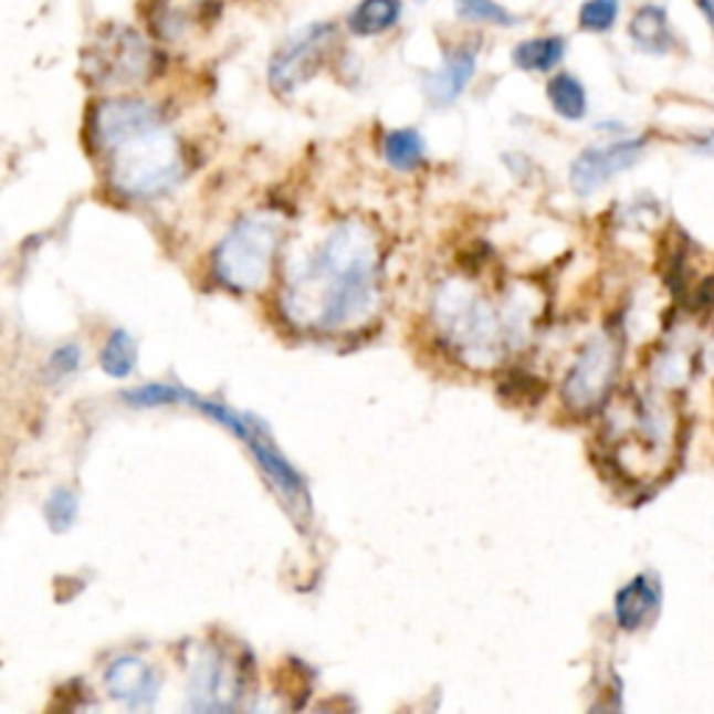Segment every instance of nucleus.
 I'll use <instances>...</instances> for the list:
<instances>
[{"instance_id": "obj_8", "label": "nucleus", "mask_w": 714, "mask_h": 714, "mask_svg": "<svg viewBox=\"0 0 714 714\" xmlns=\"http://www.w3.org/2000/svg\"><path fill=\"white\" fill-rule=\"evenodd\" d=\"M246 673L238 659L216 644L193 648L188 662V708L193 712H229L241 703Z\"/></svg>"}, {"instance_id": "obj_6", "label": "nucleus", "mask_w": 714, "mask_h": 714, "mask_svg": "<svg viewBox=\"0 0 714 714\" xmlns=\"http://www.w3.org/2000/svg\"><path fill=\"white\" fill-rule=\"evenodd\" d=\"M159 71V53L129 25H109L84 53V76L104 90L140 87Z\"/></svg>"}, {"instance_id": "obj_13", "label": "nucleus", "mask_w": 714, "mask_h": 714, "mask_svg": "<svg viewBox=\"0 0 714 714\" xmlns=\"http://www.w3.org/2000/svg\"><path fill=\"white\" fill-rule=\"evenodd\" d=\"M662 609V584L653 575H637L615 598V622L620 631L633 633L648 626Z\"/></svg>"}, {"instance_id": "obj_11", "label": "nucleus", "mask_w": 714, "mask_h": 714, "mask_svg": "<svg viewBox=\"0 0 714 714\" xmlns=\"http://www.w3.org/2000/svg\"><path fill=\"white\" fill-rule=\"evenodd\" d=\"M104 684L109 697L124 703L126 708H148L157 703L162 679H159L157 668H151L146 659L126 653V657H117L106 664Z\"/></svg>"}, {"instance_id": "obj_12", "label": "nucleus", "mask_w": 714, "mask_h": 714, "mask_svg": "<svg viewBox=\"0 0 714 714\" xmlns=\"http://www.w3.org/2000/svg\"><path fill=\"white\" fill-rule=\"evenodd\" d=\"M474 71H477V42H472V45L463 42V45L447 51L439 71H433L424 78V95H428L430 104L439 106V109L452 106L461 98L463 90L469 87Z\"/></svg>"}, {"instance_id": "obj_22", "label": "nucleus", "mask_w": 714, "mask_h": 714, "mask_svg": "<svg viewBox=\"0 0 714 714\" xmlns=\"http://www.w3.org/2000/svg\"><path fill=\"white\" fill-rule=\"evenodd\" d=\"M620 18V0H586L578 12V23L591 34H606Z\"/></svg>"}, {"instance_id": "obj_24", "label": "nucleus", "mask_w": 714, "mask_h": 714, "mask_svg": "<svg viewBox=\"0 0 714 714\" xmlns=\"http://www.w3.org/2000/svg\"><path fill=\"white\" fill-rule=\"evenodd\" d=\"M695 7L701 9V14L706 18V23L712 25L714 31V0H695Z\"/></svg>"}, {"instance_id": "obj_1", "label": "nucleus", "mask_w": 714, "mask_h": 714, "mask_svg": "<svg viewBox=\"0 0 714 714\" xmlns=\"http://www.w3.org/2000/svg\"><path fill=\"white\" fill-rule=\"evenodd\" d=\"M380 307V238L369 223L344 221L300 271L287 276L282 313L291 324L333 335L360 329Z\"/></svg>"}, {"instance_id": "obj_10", "label": "nucleus", "mask_w": 714, "mask_h": 714, "mask_svg": "<svg viewBox=\"0 0 714 714\" xmlns=\"http://www.w3.org/2000/svg\"><path fill=\"white\" fill-rule=\"evenodd\" d=\"M644 151L642 137L631 140H615L606 146H589L575 157L569 168V185L578 196L598 193L603 185H609L617 174L633 168Z\"/></svg>"}, {"instance_id": "obj_4", "label": "nucleus", "mask_w": 714, "mask_h": 714, "mask_svg": "<svg viewBox=\"0 0 714 714\" xmlns=\"http://www.w3.org/2000/svg\"><path fill=\"white\" fill-rule=\"evenodd\" d=\"M282 218L252 212L234 223L212 252V274L232 293L263 291L282 241Z\"/></svg>"}, {"instance_id": "obj_16", "label": "nucleus", "mask_w": 714, "mask_h": 714, "mask_svg": "<svg viewBox=\"0 0 714 714\" xmlns=\"http://www.w3.org/2000/svg\"><path fill=\"white\" fill-rule=\"evenodd\" d=\"M564 53H567V40L553 34L519 42V45L514 48V53H511V59H514V65L525 73H550L553 67L561 65Z\"/></svg>"}, {"instance_id": "obj_21", "label": "nucleus", "mask_w": 714, "mask_h": 714, "mask_svg": "<svg viewBox=\"0 0 714 714\" xmlns=\"http://www.w3.org/2000/svg\"><path fill=\"white\" fill-rule=\"evenodd\" d=\"M455 12L461 20H472V23H486V25H508L516 23L514 14L505 7H500L497 0H455Z\"/></svg>"}, {"instance_id": "obj_9", "label": "nucleus", "mask_w": 714, "mask_h": 714, "mask_svg": "<svg viewBox=\"0 0 714 714\" xmlns=\"http://www.w3.org/2000/svg\"><path fill=\"white\" fill-rule=\"evenodd\" d=\"M333 23H313L287 36L285 45L274 53L269 65V82L280 95H293L305 87L322 65L327 62V53L335 42Z\"/></svg>"}, {"instance_id": "obj_3", "label": "nucleus", "mask_w": 714, "mask_h": 714, "mask_svg": "<svg viewBox=\"0 0 714 714\" xmlns=\"http://www.w3.org/2000/svg\"><path fill=\"white\" fill-rule=\"evenodd\" d=\"M430 316L441 344L455 360L472 369H497L525 346L533 302L522 291L492 302L469 280L450 276L435 287Z\"/></svg>"}, {"instance_id": "obj_25", "label": "nucleus", "mask_w": 714, "mask_h": 714, "mask_svg": "<svg viewBox=\"0 0 714 714\" xmlns=\"http://www.w3.org/2000/svg\"><path fill=\"white\" fill-rule=\"evenodd\" d=\"M712 357H714V346H712Z\"/></svg>"}, {"instance_id": "obj_17", "label": "nucleus", "mask_w": 714, "mask_h": 714, "mask_svg": "<svg viewBox=\"0 0 714 714\" xmlns=\"http://www.w3.org/2000/svg\"><path fill=\"white\" fill-rule=\"evenodd\" d=\"M98 364L106 377L126 380L137 366V340L126 329H112L104 340V349L98 355Z\"/></svg>"}, {"instance_id": "obj_23", "label": "nucleus", "mask_w": 714, "mask_h": 714, "mask_svg": "<svg viewBox=\"0 0 714 714\" xmlns=\"http://www.w3.org/2000/svg\"><path fill=\"white\" fill-rule=\"evenodd\" d=\"M78 366H82V349H78L76 344L59 346V349H53L51 357H48V375H51L53 380H65Z\"/></svg>"}, {"instance_id": "obj_5", "label": "nucleus", "mask_w": 714, "mask_h": 714, "mask_svg": "<svg viewBox=\"0 0 714 714\" xmlns=\"http://www.w3.org/2000/svg\"><path fill=\"white\" fill-rule=\"evenodd\" d=\"M174 405H188V408H196L199 413L210 416L212 422L221 424L223 430L234 435L238 441L246 444V450L252 452L258 466L263 469V474L271 481V486L276 489V494L282 497V503L287 505L291 511H302L307 514V489H305V477H302L293 463L287 461L285 455L280 452L276 441L271 439L269 430L263 428V422H258L254 416H243L234 413L232 408H227L223 402H212V399L199 397L190 388L174 386Z\"/></svg>"}, {"instance_id": "obj_14", "label": "nucleus", "mask_w": 714, "mask_h": 714, "mask_svg": "<svg viewBox=\"0 0 714 714\" xmlns=\"http://www.w3.org/2000/svg\"><path fill=\"white\" fill-rule=\"evenodd\" d=\"M628 34H631L633 45L642 53H650V56H664L675 42L668 9L657 7V3L639 7L633 12L631 23H628Z\"/></svg>"}, {"instance_id": "obj_20", "label": "nucleus", "mask_w": 714, "mask_h": 714, "mask_svg": "<svg viewBox=\"0 0 714 714\" xmlns=\"http://www.w3.org/2000/svg\"><path fill=\"white\" fill-rule=\"evenodd\" d=\"M42 511H45V522L53 533H67L78 519V497L71 489H53Z\"/></svg>"}, {"instance_id": "obj_2", "label": "nucleus", "mask_w": 714, "mask_h": 714, "mask_svg": "<svg viewBox=\"0 0 714 714\" xmlns=\"http://www.w3.org/2000/svg\"><path fill=\"white\" fill-rule=\"evenodd\" d=\"M90 146L106 162V179L129 201L168 193L185 174L182 143L159 109L143 98H106L90 115Z\"/></svg>"}, {"instance_id": "obj_7", "label": "nucleus", "mask_w": 714, "mask_h": 714, "mask_svg": "<svg viewBox=\"0 0 714 714\" xmlns=\"http://www.w3.org/2000/svg\"><path fill=\"white\" fill-rule=\"evenodd\" d=\"M622 366V338L617 333H595L567 369L561 402L573 413H591L609 402Z\"/></svg>"}, {"instance_id": "obj_15", "label": "nucleus", "mask_w": 714, "mask_h": 714, "mask_svg": "<svg viewBox=\"0 0 714 714\" xmlns=\"http://www.w3.org/2000/svg\"><path fill=\"white\" fill-rule=\"evenodd\" d=\"M402 18V0H360L351 9L349 31L355 36H380L391 31Z\"/></svg>"}, {"instance_id": "obj_19", "label": "nucleus", "mask_w": 714, "mask_h": 714, "mask_svg": "<svg viewBox=\"0 0 714 714\" xmlns=\"http://www.w3.org/2000/svg\"><path fill=\"white\" fill-rule=\"evenodd\" d=\"M547 98H550L556 115L564 120H584L589 101H586V87L573 76V73H558L547 84Z\"/></svg>"}, {"instance_id": "obj_18", "label": "nucleus", "mask_w": 714, "mask_h": 714, "mask_svg": "<svg viewBox=\"0 0 714 714\" xmlns=\"http://www.w3.org/2000/svg\"><path fill=\"white\" fill-rule=\"evenodd\" d=\"M382 157L393 170L410 174L424 162V140L416 129H393L382 137Z\"/></svg>"}]
</instances>
